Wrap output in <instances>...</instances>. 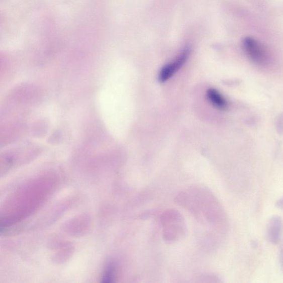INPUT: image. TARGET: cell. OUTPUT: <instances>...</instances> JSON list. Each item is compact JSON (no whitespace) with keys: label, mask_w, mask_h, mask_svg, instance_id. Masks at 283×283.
<instances>
[{"label":"cell","mask_w":283,"mask_h":283,"mask_svg":"<svg viewBox=\"0 0 283 283\" xmlns=\"http://www.w3.org/2000/svg\"><path fill=\"white\" fill-rule=\"evenodd\" d=\"M276 208L283 210V197L279 199L278 201L275 203Z\"/></svg>","instance_id":"cell-7"},{"label":"cell","mask_w":283,"mask_h":283,"mask_svg":"<svg viewBox=\"0 0 283 283\" xmlns=\"http://www.w3.org/2000/svg\"><path fill=\"white\" fill-rule=\"evenodd\" d=\"M114 267L112 264H110L103 277L102 281L104 282H110L114 279Z\"/></svg>","instance_id":"cell-5"},{"label":"cell","mask_w":283,"mask_h":283,"mask_svg":"<svg viewBox=\"0 0 283 283\" xmlns=\"http://www.w3.org/2000/svg\"><path fill=\"white\" fill-rule=\"evenodd\" d=\"M208 101L214 107L219 110H225L227 107L226 99L215 88H209L207 91Z\"/></svg>","instance_id":"cell-4"},{"label":"cell","mask_w":283,"mask_h":283,"mask_svg":"<svg viewBox=\"0 0 283 283\" xmlns=\"http://www.w3.org/2000/svg\"><path fill=\"white\" fill-rule=\"evenodd\" d=\"M279 262L280 269L283 270V245L280 246L279 249Z\"/></svg>","instance_id":"cell-6"},{"label":"cell","mask_w":283,"mask_h":283,"mask_svg":"<svg viewBox=\"0 0 283 283\" xmlns=\"http://www.w3.org/2000/svg\"><path fill=\"white\" fill-rule=\"evenodd\" d=\"M283 229L282 220L280 216H273L269 219L267 227V238L273 245L278 244L280 240Z\"/></svg>","instance_id":"cell-3"},{"label":"cell","mask_w":283,"mask_h":283,"mask_svg":"<svg viewBox=\"0 0 283 283\" xmlns=\"http://www.w3.org/2000/svg\"><path fill=\"white\" fill-rule=\"evenodd\" d=\"M242 46L246 56L254 64L264 66L268 63L269 57L267 50L258 41L247 37L244 39Z\"/></svg>","instance_id":"cell-1"},{"label":"cell","mask_w":283,"mask_h":283,"mask_svg":"<svg viewBox=\"0 0 283 283\" xmlns=\"http://www.w3.org/2000/svg\"><path fill=\"white\" fill-rule=\"evenodd\" d=\"M190 49L186 48L179 55L178 57L165 64L159 71V81L163 83L170 79L185 64L190 57Z\"/></svg>","instance_id":"cell-2"}]
</instances>
